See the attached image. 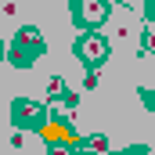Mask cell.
I'll use <instances>...</instances> for the list:
<instances>
[{"label": "cell", "mask_w": 155, "mask_h": 155, "mask_svg": "<svg viewBox=\"0 0 155 155\" xmlns=\"http://www.w3.org/2000/svg\"><path fill=\"white\" fill-rule=\"evenodd\" d=\"M76 54L87 61V69H97V65L105 61V54H108V40L97 36V33H87V36H79Z\"/></svg>", "instance_id": "3957f363"}, {"label": "cell", "mask_w": 155, "mask_h": 155, "mask_svg": "<svg viewBox=\"0 0 155 155\" xmlns=\"http://www.w3.org/2000/svg\"><path fill=\"white\" fill-rule=\"evenodd\" d=\"M11 116L22 130H43V105L40 101H15Z\"/></svg>", "instance_id": "277c9868"}, {"label": "cell", "mask_w": 155, "mask_h": 155, "mask_svg": "<svg viewBox=\"0 0 155 155\" xmlns=\"http://www.w3.org/2000/svg\"><path fill=\"white\" fill-rule=\"evenodd\" d=\"M36 54H43V36H40V29H33V25L18 29V36L11 40V61L25 69Z\"/></svg>", "instance_id": "6da1fadb"}, {"label": "cell", "mask_w": 155, "mask_h": 155, "mask_svg": "<svg viewBox=\"0 0 155 155\" xmlns=\"http://www.w3.org/2000/svg\"><path fill=\"white\" fill-rule=\"evenodd\" d=\"M43 134H47V137H51V141H76V137H72V130H69V123H65V119H54V123H51V126H43Z\"/></svg>", "instance_id": "5b68a950"}, {"label": "cell", "mask_w": 155, "mask_h": 155, "mask_svg": "<svg viewBox=\"0 0 155 155\" xmlns=\"http://www.w3.org/2000/svg\"><path fill=\"white\" fill-rule=\"evenodd\" d=\"M72 18H76V25H83V29L101 25L108 18V0H72Z\"/></svg>", "instance_id": "7a4b0ae2"}]
</instances>
